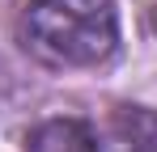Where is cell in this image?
Returning a JSON list of instances; mask_svg holds the SVG:
<instances>
[{
	"label": "cell",
	"mask_w": 157,
	"mask_h": 152,
	"mask_svg": "<svg viewBox=\"0 0 157 152\" xmlns=\"http://www.w3.org/2000/svg\"><path fill=\"white\" fill-rule=\"evenodd\" d=\"M21 42L51 68H98L119 47L115 0H30Z\"/></svg>",
	"instance_id": "obj_1"
},
{
	"label": "cell",
	"mask_w": 157,
	"mask_h": 152,
	"mask_svg": "<svg viewBox=\"0 0 157 152\" xmlns=\"http://www.w3.org/2000/svg\"><path fill=\"white\" fill-rule=\"evenodd\" d=\"M26 152H102L94 127L81 118H47L30 131Z\"/></svg>",
	"instance_id": "obj_2"
},
{
	"label": "cell",
	"mask_w": 157,
	"mask_h": 152,
	"mask_svg": "<svg viewBox=\"0 0 157 152\" xmlns=\"http://www.w3.org/2000/svg\"><path fill=\"white\" fill-rule=\"evenodd\" d=\"M110 152H157V118L140 106H123L110 118Z\"/></svg>",
	"instance_id": "obj_3"
}]
</instances>
